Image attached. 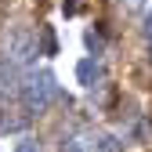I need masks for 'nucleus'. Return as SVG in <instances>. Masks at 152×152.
Returning <instances> with one entry per match:
<instances>
[{"instance_id": "7ed1b4c3", "label": "nucleus", "mask_w": 152, "mask_h": 152, "mask_svg": "<svg viewBox=\"0 0 152 152\" xmlns=\"http://www.w3.org/2000/svg\"><path fill=\"white\" fill-rule=\"evenodd\" d=\"M102 80H105V69H102L98 58H80V62H76V83H80V87L94 91Z\"/></svg>"}, {"instance_id": "f257e3e1", "label": "nucleus", "mask_w": 152, "mask_h": 152, "mask_svg": "<svg viewBox=\"0 0 152 152\" xmlns=\"http://www.w3.org/2000/svg\"><path fill=\"white\" fill-rule=\"evenodd\" d=\"M18 98H22V105H26L29 112H44V109H51L54 102H62L65 94H62L58 80H54V72H51V69H40V72H29L26 80H22Z\"/></svg>"}, {"instance_id": "0eeeda50", "label": "nucleus", "mask_w": 152, "mask_h": 152, "mask_svg": "<svg viewBox=\"0 0 152 152\" xmlns=\"http://www.w3.org/2000/svg\"><path fill=\"white\" fill-rule=\"evenodd\" d=\"M83 44H87V51H91V58L105 54V36H102L98 29H87V33H83Z\"/></svg>"}, {"instance_id": "39448f33", "label": "nucleus", "mask_w": 152, "mask_h": 152, "mask_svg": "<svg viewBox=\"0 0 152 152\" xmlns=\"http://www.w3.org/2000/svg\"><path fill=\"white\" fill-rule=\"evenodd\" d=\"M94 152H123V138H116V134H94V145H91Z\"/></svg>"}, {"instance_id": "9d476101", "label": "nucleus", "mask_w": 152, "mask_h": 152, "mask_svg": "<svg viewBox=\"0 0 152 152\" xmlns=\"http://www.w3.org/2000/svg\"><path fill=\"white\" fill-rule=\"evenodd\" d=\"M141 33L152 40V11H145V15H141Z\"/></svg>"}, {"instance_id": "1a4fd4ad", "label": "nucleus", "mask_w": 152, "mask_h": 152, "mask_svg": "<svg viewBox=\"0 0 152 152\" xmlns=\"http://www.w3.org/2000/svg\"><path fill=\"white\" fill-rule=\"evenodd\" d=\"M40 36H44V51H47V54H54V51H58V44H54V33H51V29H44Z\"/></svg>"}, {"instance_id": "6e6552de", "label": "nucleus", "mask_w": 152, "mask_h": 152, "mask_svg": "<svg viewBox=\"0 0 152 152\" xmlns=\"http://www.w3.org/2000/svg\"><path fill=\"white\" fill-rule=\"evenodd\" d=\"M15 152H40V141H36L33 134H22L15 141Z\"/></svg>"}, {"instance_id": "ddd939ff", "label": "nucleus", "mask_w": 152, "mask_h": 152, "mask_svg": "<svg viewBox=\"0 0 152 152\" xmlns=\"http://www.w3.org/2000/svg\"><path fill=\"white\" fill-rule=\"evenodd\" d=\"M123 4H127V7H141L145 0H123Z\"/></svg>"}, {"instance_id": "423d86ee", "label": "nucleus", "mask_w": 152, "mask_h": 152, "mask_svg": "<svg viewBox=\"0 0 152 152\" xmlns=\"http://www.w3.org/2000/svg\"><path fill=\"white\" fill-rule=\"evenodd\" d=\"M26 116H18V112H0V134H15V130H26Z\"/></svg>"}, {"instance_id": "f03ea898", "label": "nucleus", "mask_w": 152, "mask_h": 152, "mask_svg": "<svg viewBox=\"0 0 152 152\" xmlns=\"http://www.w3.org/2000/svg\"><path fill=\"white\" fill-rule=\"evenodd\" d=\"M36 36H33V29H26V26H11L7 33H4V58H11V62H18V65H29L33 58H36Z\"/></svg>"}, {"instance_id": "20e7f679", "label": "nucleus", "mask_w": 152, "mask_h": 152, "mask_svg": "<svg viewBox=\"0 0 152 152\" xmlns=\"http://www.w3.org/2000/svg\"><path fill=\"white\" fill-rule=\"evenodd\" d=\"M18 87H22V80H18V62L0 58V98H4V94H15Z\"/></svg>"}, {"instance_id": "4468645a", "label": "nucleus", "mask_w": 152, "mask_h": 152, "mask_svg": "<svg viewBox=\"0 0 152 152\" xmlns=\"http://www.w3.org/2000/svg\"><path fill=\"white\" fill-rule=\"evenodd\" d=\"M148 62H152V47H148Z\"/></svg>"}, {"instance_id": "f8f14e48", "label": "nucleus", "mask_w": 152, "mask_h": 152, "mask_svg": "<svg viewBox=\"0 0 152 152\" xmlns=\"http://www.w3.org/2000/svg\"><path fill=\"white\" fill-rule=\"evenodd\" d=\"M62 11L65 15H76V11H80V0H62Z\"/></svg>"}, {"instance_id": "9b49d317", "label": "nucleus", "mask_w": 152, "mask_h": 152, "mask_svg": "<svg viewBox=\"0 0 152 152\" xmlns=\"http://www.w3.org/2000/svg\"><path fill=\"white\" fill-rule=\"evenodd\" d=\"M62 152H91L83 141H69V145H62Z\"/></svg>"}]
</instances>
